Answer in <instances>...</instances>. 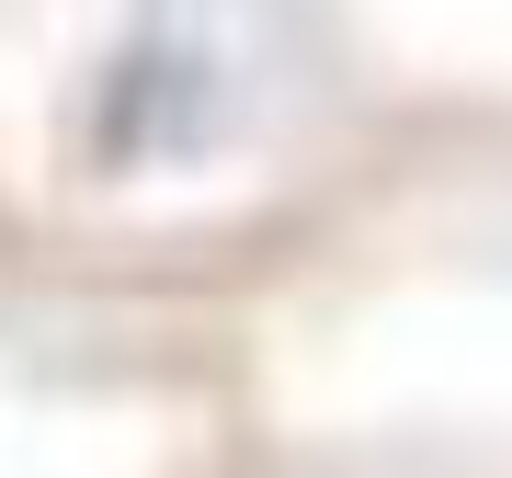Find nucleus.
Segmentation results:
<instances>
[{
    "instance_id": "obj_1",
    "label": "nucleus",
    "mask_w": 512,
    "mask_h": 478,
    "mask_svg": "<svg viewBox=\"0 0 512 478\" xmlns=\"http://www.w3.org/2000/svg\"><path fill=\"white\" fill-rule=\"evenodd\" d=\"M217 126V57L183 46V35H137L103 57L92 80V160L126 171V160H183V148Z\"/></svg>"
}]
</instances>
